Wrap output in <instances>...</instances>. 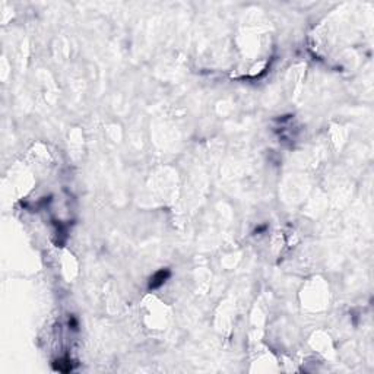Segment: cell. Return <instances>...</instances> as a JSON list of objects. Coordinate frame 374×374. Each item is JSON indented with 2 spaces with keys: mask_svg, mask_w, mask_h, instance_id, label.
Returning <instances> with one entry per match:
<instances>
[{
  "mask_svg": "<svg viewBox=\"0 0 374 374\" xmlns=\"http://www.w3.org/2000/svg\"><path fill=\"white\" fill-rule=\"evenodd\" d=\"M171 276V270L170 269H159L158 272H155L154 275L151 276V279H149V285L148 288L149 289H156V288H159V286H162L165 282H167V279Z\"/></svg>",
  "mask_w": 374,
  "mask_h": 374,
  "instance_id": "obj_1",
  "label": "cell"
}]
</instances>
